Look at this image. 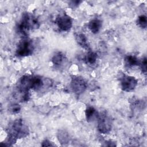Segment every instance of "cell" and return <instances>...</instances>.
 <instances>
[{"mask_svg":"<svg viewBox=\"0 0 147 147\" xmlns=\"http://www.w3.org/2000/svg\"><path fill=\"white\" fill-rule=\"evenodd\" d=\"M7 136L16 140L25 138L29 133V129L22 119H17L9 124L7 127Z\"/></svg>","mask_w":147,"mask_h":147,"instance_id":"1","label":"cell"},{"mask_svg":"<svg viewBox=\"0 0 147 147\" xmlns=\"http://www.w3.org/2000/svg\"><path fill=\"white\" fill-rule=\"evenodd\" d=\"M39 27L40 23L37 18L32 14L26 12L22 14L16 28L18 33L26 35L29 30L37 29Z\"/></svg>","mask_w":147,"mask_h":147,"instance_id":"2","label":"cell"},{"mask_svg":"<svg viewBox=\"0 0 147 147\" xmlns=\"http://www.w3.org/2000/svg\"><path fill=\"white\" fill-rule=\"evenodd\" d=\"M34 49L32 41L28 38L24 37L20 41L17 46L16 56L20 57L30 56L33 54Z\"/></svg>","mask_w":147,"mask_h":147,"instance_id":"3","label":"cell"},{"mask_svg":"<svg viewBox=\"0 0 147 147\" xmlns=\"http://www.w3.org/2000/svg\"><path fill=\"white\" fill-rule=\"evenodd\" d=\"M97 128L102 134H108L112 129V121L106 112L99 113L97 118Z\"/></svg>","mask_w":147,"mask_h":147,"instance_id":"4","label":"cell"},{"mask_svg":"<svg viewBox=\"0 0 147 147\" xmlns=\"http://www.w3.org/2000/svg\"><path fill=\"white\" fill-rule=\"evenodd\" d=\"M70 87L72 91L75 94L79 95L85 91L87 88V85L83 78L76 76L72 78Z\"/></svg>","mask_w":147,"mask_h":147,"instance_id":"5","label":"cell"},{"mask_svg":"<svg viewBox=\"0 0 147 147\" xmlns=\"http://www.w3.org/2000/svg\"><path fill=\"white\" fill-rule=\"evenodd\" d=\"M121 87L123 91L131 92L133 91L138 83L137 80L133 76L123 75L121 78Z\"/></svg>","mask_w":147,"mask_h":147,"instance_id":"6","label":"cell"},{"mask_svg":"<svg viewBox=\"0 0 147 147\" xmlns=\"http://www.w3.org/2000/svg\"><path fill=\"white\" fill-rule=\"evenodd\" d=\"M56 24L62 31H68L72 26V20L67 14H60L56 19Z\"/></svg>","mask_w":147,"mask_h":147,"instance_id":"7","label":"cell"},{"mask_svg":"<svg viewBox=\"0 0 147 147\" xmlns=\"http://www.w3.org/2000/svg\"><path fill=\"white\" fill-rule=\"evenodd\" d=\"M85 115L87 121L92 122L98 118L99 113L94 107L88 106L86 109Z\"/></svg>","mask_w":147,"mask_h":147,"instance_id":"8","label":"cell"},{"mask_svg":"<svg viewBox=\"0 0 147 147\" xmlns=\"http://www.w3.org/2000/svg\"><path fill=\"white\" fill-rule=\"evenodd\" d=\"M102 27V21L98 18L91 20L88 24V28L94 34L98 33Z\"/></svg>","mask_w":147,"mask_h":147,"instance_id":"9","label":"cell"},{"mask_svg":"<svg viewBox=\"0 0 147 147\" xmlns=\"http://www.w3.org/2000/svg\"><path fill=\"white\" fill-rule=\"evenodd\" d=\"M75 40L80 47L86 49H89V44L88 43L87 38L83 33H78L75 34Z\"/></svg>","mask_w":147,"mask_h":147,"instance_id":"10","label":"cell"},{"mask_svg":"<svg viewBox=\"0 0 147 147\" xmlns=\"http://www.w3.org/2000/svg\"><path fill=\"white\" fill-rule=\"evenodd\" d=\"M140 60L137 57L133 55H127L125 57L124 63L127 68H131L133 67L138 65Z\"/></svg>","mask_w":147,"mask_h":147,"instance_id":"11","label":"cell"},{"mask_svg":"<svg viewBox=\"0 0 147 147\" xmlns=\"http://www.w3.org/2000/svg\"><path fill=\"white\" fill-rule=\"evenodd\" d=\"M97 60V54L92 51H88L84 58V60L87 64L94 65Z\"/></svg>","mask_w":147,"mask_h":147,"instance_id":"12","label":"cell"},{"mask_svg":"<svg viewBox=\"0 0 147 147\" xmlns=\"http://www.w3.org/2000/svg\"><path fill=\"white\" fill-rule=\"evenodd\" d=\"M57 138L59 142L62 144H65L69 141V136L68 133L63 130H60L57 133Z\"/></svg>","mask_w":147,"mask_h":147,"instance_id":"13","label":"cell"},{"mask_svg":"<svg viewBox=\"0 0 147 147\" xmlns=\"http://www.w3.org/2000/svg\"><path fill=\"white\" fill-rule=\"evenodd\" d=\"M64 60V56L61 52L56 53L52 57V63L56 66H60Z\"/></svg>","mask_w":147,"mask_h":147,"instance_id":"14","label":"cell"},{"mask_svg":"<svg viewBox=\"0 0 147 147\" xmlns=\"http://www.w3.org/2000/svg\"><path fill=\"white\" fill-rule=\"evenodd\" d=\"M137 25L142 28H146L147 26V18L145 15L140 16L137 20Z\"/></svg>","mask_w":147,"mask_h":147,"instance_id":"15","label":"cell"},{"mask_svg":"<svg viewBox=\"0 0 147 147\" xmlns=\"http://www.w3.org/2000/svg\"><path fill=\"white\" fill-rule=\"evenodd\" d=\"M8 110L10 113L13 114H15L18 113L20 111L21 107L17 103H13L9 106Z\"/></svg>","mask_w":147,"mask_h":147,"instance_id":"16","label":"cell"},{"mask_svg":"<svg viewBox=\"0 0 147 147\" xmlns=\"http://www.w3.org/2000/svg\"><path fill=\"white\" fill-rule=\"evenodd\" d=\"M142 72L144 74L146 73V58L144 57L139 62V65Z\"/></svg>","mask_w":147,"mask_h":147,"instance_id":"17","label":"cell"},{"mask_svg":"<svg viewBox=\"0 0 147 147\" xmlns=\"http://www.w3.org/2000/svg\"><path fill=\"white\" fill-rule=\"evenodd\" d=\"M82 1H72L69 2V6L72 8H75L77 7L80 3H82Z\"/></svg>","mask_w":147,"mask_h":147,"instance_id":"18","label":"cell"},{"mask_svg":"<svg viewBox=\"0 0 147 147\" xmlns=\"http://www.w3.org/2000/svg\"><path fill=\"white\" fill-rule=\"evenodd\" d=\"M41 146H53V145L51 144V142H50L48 140H45L42 142Z\"/></svg>","mask_w":147,"mask_h":147,"instance_id":"19","label":"cell"}]
</instances>
